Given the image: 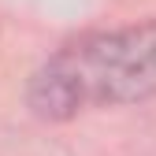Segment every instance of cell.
<instances>
[{"instance_id":"cell-1","label":"cell","mask_w":156,"mask_h":156,"mask_svg":"<svg viewBox=\"0 0 156 156\" xmlns=\"http://www.w3.org/2000/svg\"><path fill=\"white\" fill-rule=\"evenodd\" d=\"M156 97V19L82 34L60 45L30 74L26 104L45 123H67L93 108Z\"/></svg>"}]
</instances>
